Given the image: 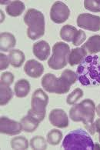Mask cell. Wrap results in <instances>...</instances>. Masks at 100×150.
<instances>
[{
    "label": "cell",
    "instance_id": "7402d4cb",
    "mask_svg": "<svg viewBox=\"0 0 100 150\" xmlns=\"http://www.w3.org/2000/svg\"><path fill=\"white\" fill-rule=\"evenodd\" d=\"M77 32V29L73 25H65L60 30V36L64 41L70 42H72Z\"/></svg>",
    "mask_w": 100,
    "mask_h": 150
},
{
    "label": "cell",
    "instance_id": "ffe728a7",
    "mask_svg": "<svg viewBox=\"0 0 100 150\" xmlns=\"http://www.w3.org/2000/svg\"><path fill=\"white\" fill-rule=\"evenodd\" d=\"M30 92V84L26 79H20L15 84V93L18 98H24Z\"/></svg>",
    "mask_w": 100,
    "mask_h": 150
},
{
    "label": "cell",
    "instance_id": "836d02e7",
    "mask_svg": "<svg viewBox=\"0 0 100 150\" xmlns=\"http://www.w3.org/2000/svg\"><path fill=\"white\" fill-rule=\"evenodd\" d=\"M94 149H100V146L98 143H95Z\"/></svg>",
    "mask_w": 100,
    "mask_h": 150
},
{
    "label": "cell",
    "instance_id": "83f0119b",
    "mask_svg": "<svg viewBox=\"0 0 100 150\" xmlns=\"http://www.w3.org/2000/svg\"><path fill=\"white\" fill-rule=\"evenodd\" d=\"M84 7L87 10L93 13L100 12V0H85Z\"/></svg>",
    "mask_w": 100,
    "mask_h": 150
},
{
    "label": "cell",
    "instance_id": "484cf974",
    "mask_svg": "<svg viewBox=\"0 0 100 150\" xmlns=\"http://www.w3.org/2000/svg\"><path fill=\"white\" fill-rule=\"evenodd\" d=\"M30 146L33 149H45L47 143L45 138L41 136H36L30 140Z\"/></svg>",
    "mask_w": 100,
    "mask_h": 150
},
{
    "label": "cell",
    "instance_id": "2e32d148",
    "mask_svg": "<svg viewBox=\"0 0 100 150\" xmlns=\"http://www.w3.org/2000/svg\"><path fill=\"white\" fill-rule=\"evenodd\" d=\"M86 56H87V52L83 48H76L70 51L68 62L70 63V66H74L81 63Z\"/></svg>",
    "mask_w": 100,
    "mask_h": 150
},
{
    "label": "cell",
    "instance_id": "f546056e",
    "mask_svg": "<svg viewBox=\"0 0 100 150\" xmlns=\"http://www.w3.org/2000/svg\"><path fill=\"white\" fill-rule=\"evenodd\" d=\"M86 39V35L85 32L82 30H78L76 33L75 37H74L73 40H72V44L76 46H79L81 44H82Z\"/></svg>",
    "mask_w": 100,
    "mask_h": 150
},
{
    "label": "cell",
    "instance_id": "277c9868",
    "mask_svg": "<svg viewBox=\"0 0 100 150\" xmlns=\"http://www.w3.org/2000/svg\"><path fill=\"white\" fill-rule=\"evenodd\" d=\"M24 23L29 26L27 35L32 40H36L45 34V17L40 11L35 8L28 9L24 16Z\"/></svg>",
    "mask_w": 100,
    "mask_h": 150
},
{
    "label": "cell",
    "instance_id": "5b68a950",
    "mask_svg": "<svg viewBox=\"0 0 100 150\" xmlns=\"http://www.w3.org/2000/svg\"><path fill=\"white\" fill-rule=\"evenodd\" d=\"M49 103V96L41 88L36 89L32 96L31 109L28 111V115L41 122L45 119L46 106Z\"/></svg>",
    "mask_w": 100,
    "mask_h": 150
},
{
    "label": "cell",
    "instance_id": "603a6c76",
    "mask_svg": "<svg viewBox=\"0 0 100 150\" xmlns=\"http://www.w3.org/2000/svg\"><path fill=\"white\" fill-rule=\"evenodd\" d=\"M13 96L12 88L9 86L1 85L0 87V105L1 106L6 105Z\"/></svg>",
    "mask_w": 100,
    "mask_h": 150
},
{
    "label": "cell",
    "instance_id": "52a82bcc",
    "mask_svg": "<svg viewBox=\"0 0 100 150\" xmlns=\"http://www.w3.org/2000/svg\"><path fill=\"white\" fill-rule=\"evenodd\" d=\"M77 25L82 29L92 32L100 30V16L89 13H82L77 18Z\"/></svg>",
    "mask_w": 100,
    "mask_h": 150
},
{
    "label": "cell",
    "instance_id": "d4e9b609",
    "mask_svg": "<svg viewBox=\"0 0 100 150\" xmlns=\"http://www.w3.org/2000/svg\"><path fill=\"white\" fill-rule=\"evenodd\" d=\"M62 133L59 129H54L47 134V142L52 146H57L62 139Z\"/></svg>",
    "mask_w": 100,
    "mask_h": 150
},
{
    "label": "cell",
    "instance_id": "9c48e42d",
    "mask_svg": "<svg viewBox=\"0 0 100 150\" xmlns=\"http://www.w3.org/2000/svg\"><path fill=\"white\" fill-rule=\"evenodd\" d=\"M77 80L76 73L70 69H65L62 72L61 76L58 78L59 92L58 94H65L69 93L72 85Z\"/></svg>",
    "mask_w": 100,
    "mask_h": 150
},
{
    "label": "cell",
    "instance_id": "9a60e30c",
    "mask_svg": "<svg viewBox=\"0 0 100 150\" xmlns=\"http://www.w3.org/2000/svg\"><path fill=\"white\" fill-rule=\"evenodd\" d=\"M16 40L14 35L10 33H2L0 35V50L1 51L8 52L15 47Z\"/></svg>",
    "mask_w": 100,
    "mask_h": 150
},
{
    "label": "cell",
    "instance_id": "4dcf8cb0",
    "mask_svg": "<svg viewBox=\"0 0 100 150\" xmlns=\"http://www.w3.org/2000/svg\"><path fill=\"white\" fill-rule=\"evenodd\" d=\"M0 69L4 70L8 68L9 64H10V61H9V58L5 54L2 53L0 54Z\"/></svg>",
    "mask_w": 100,
    "mask_h": 150
},
{
    "label": "cell",
    "instance_id": "1f68e13d",
    "mask_svg": "<svg viewBox=\"0 0 100 150\" xmlns=\"http://www.w3.org/2000/svg\"><path fill=\"white\" fill-rule=\"evenodd\" d=\"M95 126H96V131L100 134V119H96L95 122Z\"/></svg>",
    "mask_w": 100,
    "mask_h": 150
},
{
    "label": "cell",
    "instance_id": "d6986e66",
    "mask_svg": "<svg viewBox=\"0 0 100 150\" xmlns=\"http://www.w3.org/2000/svg\"><path fill=\"white\" fill-rule=\"evenodd\" d=\"M9 58L11 65L16 68L22 66L26 59L25 54L19 50H11L9 53Z\"/></svg>",
    "mask_w": 100,
    "mask_h": 150
},
{
    "label": "cell",
    "instance_id": "30bf717a",
    "mask_svg": "<svg viewBox=\"0 0 100 150\" xmlns=\"http://www.w3.org/2000/svg\"><path fill=\"white\" fill-rule=\"evenodd\" d=\"M21 122L14 121L7 117L2 116L0 119V132L2 134L15 136L20 134L23 131Z\"/></svg>",
    "mask_w": 100,
    "mask_h": 150
},
{
    "label": "cell",
    "instance_id": "f1b7e54d",
    "mask_svg": "<svg viewBox=\"0 0 100 150\" xmlns=\"http://www.w3.org/2000/svg\"><path fill=\"white\" fill-rule=\"evenodd\" d=\"M14 79L15 77L12 72H3L2 76H1V85L6 86H11L13 83Z\"/></svg>",
    "mask_w": 100,
    "mask_h": 150
},
{
    "label": "cell",
    "instance_id": "44dd1931",
    "mask_svg": "<svg viewBox=\"0 0 100 150\" xmlns=\"http://www.w3.org/2000/svg\"><path fill=\"white\" fill-rule=\"evenodd\" d=\"M20 122L23 126V129L26 132H33L39 125V122L29 115L24 116L21 119Z\"/></svg>",
    "mask_w": 100,
    "mask_h": 150
},
{
    "label": "cell",
    "instance_id": "ba28073f",
    "mask_svg": "<svg viewBox=\"0 0 100 150\" xmlns=\"http://www.w3.org/2000/svg\"><path fill=\"white\" fill-rule=\"evenodd\" d=\"M70 16L69 7L62 2L57 1L52 5L50 10V18L52 22L57 24L65 23Z\"/></svg>",
    "mask_w": 100,
    "mask_h": 150
},
{
    "label": "cell",
    "instance_id": "5bb4252c",
    "mask_svg": "<svg viewBox=\"0 0 100 150\" xmlns=\"http://www.w3.org/2000/svg\"><path fill=\"white\" fill-rule=\"evenodd\" d=\"M42 86L49 93H58V78L54 74L47 73L42 79Z\"/></svg>",
    "mask_w": 100,
    "mask_h": 150
},
{
    "label": "cell",
    "instance_id": "4316f807",
    "mask_svg": "<svg viewBox=\"0 0 100 150\" xmlns=\"http://www.w3.org/2000/svg\"><path fill=\"white\" fill-rule=\"evenodd\" d=\"M82 96H83V91L81 88H77L76 89H74L70 94L68 95L67 99H66V103L69 105H74Z\"/></svg>",
    "mask_w": 100,
    "mask_h": 150
},
{
    "label": "cell",
    "instance_id": "6da1fadb",
    "mask_svg": "<svg viewBox=\"0 0 100 150\" xmlns=\"http://www.w3.org/2000/svg\"><path fill=\"white\" fill-rule=\"evenodd\" d=\"M77 79L83 86L100 84V59L98 56H88L78 66Z\"/></svg>",
    "mask_w": 100,
    "mask_h": 150
},
{
    "label": "cell",
    "instance_id": "7c38bea8",
    "mask_svg": "<svg viewBox=\"0 0 100 150\" xmlns=\"http://www.w3.org/2000/svg\"><path fill=\"white\" fill-rule=\"evenodd\" d=\"M24 72L29 77L39 78L44 72V66L35 59L28 60L25 63Z\"/></svg>",
    "mask_w": 100,
    "mask_h": 150
},
{
    "label": "cell",
    "instance_id": "d6a6232c",
    "mask_svg": "<svg viewBox=\"0 0 100 150\" xmlns=\"http://www.w3.org/2000/svg\"><path fill=\"white\" fill-rule=\"evenodd\" d=\"M96 112H97V115H98L99 117H100V104H99L97 106H96Z\"/></svg>",
    "mask_w": 100,
    "mask_h": 150
},
{
    "label": "cell",
    "instance_id": "4fadbf2b",
    "mask_svg": "<svg viewBox=\"0 0 100 150\" xmlns=\"http://www.w3.org/2000/svg\"><path fill=\"white\" fill-rule=\"evenodd\" d=\"M33 54L41 61H45L50 55L51 49L47 42L42 40L37 42L33 45Z\"/></svg>",
    "mask_w": 100,
    "mask_h": 150
},
{
    "label": "cell",
    "instance_id": "cb8c5ba5",
    "mask_svg": "<svg viewBox=\"0 0 100 150\" xmlns=\"http://www.w3.org/2000/svg\"><path fill=\"white\" fill-rule=\"evenodd\" d=\"M11 146L14 149H27L29 148V142L24 136H16L11 140Z\"/></svg>",
    "mask_w": 100,
    "mask_h": 150
},
{
    "label": "cell",
    "instance_id": "8992f818",
    "mask_svg": "<svg viewBox=\"0 0 100 150\" xmlns=\"http://www.w3.org/2000/svg\"><path fill=\"white\" fill-rule=\"evenodd\" d=\"M70 52V45L58 42L52 47V55L48 60V66L54 70H59L67 66L68 59Z\"/></svg>",
    "mask_w": 100,
    "mask_h": 150
},
{
    "label": "cell",
    "instance_id": "3957f363",
    "mask_svg": "<svg viewBox=\"0 0 100 150\" xmlns=\"http://www.w3.org/2000/svg\"><path fill=\"white\" fill-rule=\"evenodd\" d=\"M95 143L88 132L84 130H73L64 138L62 148L66 150L94 149Z\"/></svg>",
    "mask_w": 100,
    "mask_h": 150
},
{
    "label": "cell",
    "instance_id": "e0dca14e",
    "mask_svg": "<svg viewBox=\"0 0 100 150\" xmlns=\"http://www.w3.org/2000/svg\"><path fill=\"white\" fill-rule=\"evenodd\" d=\"M87 53L96 54L100 52V35H92L82 46Z\"/></svg>",
    "mask_w": 100,
    "mask_h": 150
},
{
    "label": "cell",
    "instance_id": "7a4b0ae2",
    "mask_svg": "<svg viewBox=\"0 0 100 150\" xmlns=\"http://www.w3.org/2000/svg\"><path fill=\"white\" fill-rule=\"evenodd\" d=\"M96 105L92 99H86L76 104L70 110V117L74 122H82L91 135L96 133L94 123Z\"/></svg>",
    "mask_w": 100,
    "mask_h": 150
},
{
    "label": "cell",
    "instance_id": "e575fe53",
    "mask_svg": "<svg viewBox=\"0 0 100 150\" xmlns=\"http://www.w3.org/2000/svg\"><path fill=\"white\" fill-rule=\"evenodd\" d=\"M99 142H100V134H99Z\"/></svg>",
    "mask_w": 100,
    "mask_h": 150
},
{
    "label": "cell",
    "instance_id": "ac0fdd59",
    "mask_svg": "<svg viewBox=\"0 0 100 150\" xmlns=\"http://www.w3.org/2000/svg\"><path fill=\"white\" fill-rule=\"evenodd\" d=\"M25 4L21 1H12L8 5L6 8V11L9 16L12 17H16L23 14V13L25 11Z\"/></svg>",
    "mask_w": 100,
    "mask_h": 150
},
{
    "label": "cell",
    "instance_id": "8fae6325",
    "mask_svg": "<svg viewBox=\"0 0 100 150\" xmlns=\"http://www.w3.org/2000/svg\"><path fill=\"white\" fill-rule=\"evenodd\" d=\"M49 120L52 125L60 129L66 128L70 123L67 114L61 109H52L49 113Z\"/></svg>",
    "mask_w": 100,
    "mask_h": 150
}]
</instances>
